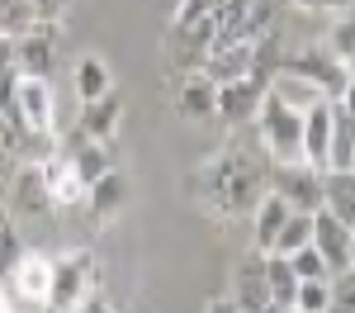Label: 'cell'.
I'll return each instance as SVG.
<instances>
[{
	"instance_id": "ffe728a7",
	"label": "cell",
	"mask_w": 355,
	"mask_h": 313,
	"mask_svg": "<svg viewBox=\"0 0 355 313\" xmlns=\"http://www.w3.org/2000/svg\"><path fill=\"white\" fill-rule=\"evenodd\" d=\"M266 289H270V304H275V309H289V304H294V289H299V276H294L289 256L266 252Z\"/></svg>"
},
{
	"instance_id": "6da1fadb",
	"label": "cell",
	"mask_w": 355,
	"mask_h": 313,
	"mask_svg": "<svg viewBox=\"0 0 355 313\" xmlns=\"http://www.w3.org/2000/svg\"><path fill=\"white\" fill-rule=\"evenodd\" d=\"M190 190L214 214H218L223 223H232V219H242L256 209V199L266 195V171L251 162V152L246 147H227L218 157H209L204 167L190 176Z\"/></svg>"
},
{
	"instance_id": "2e32d148",
	"label": "cell",
	"mask_w": 355,
	"mask_h": 313,
	"mask_svg": "<svg viewBox=\"0 0 355 313\" xmlns=\"http://www.w3.org/2000/svg\"><path fill=\"white\" fill-rule=\"evenodd\" d=\"M289 214L294 209L266 185V195L256 199V209H251V247L256 252H275V237H279V228L289 223Z\"/></svg>"
},
{
	"instance_id": "d4e9b609",
	"label": "cell",
	"mask_w": 355,
	"mask_h": 313,
	"mask_svg": "<svg viewBox=\"0 0 355 313\" xmlns=\"http://www.w3.org/2000/svg\"><path fill=\"white\" fill-rule=\"evenodd\" d=\"M327 313H355V266L331 276V304Z\"/></svg>"
},
{
	"instance_id": "f1b7e54d",
	"label": "cell",
	"mask_w": 355,
	"mask_h": 313,
	"mask_svg": "<svg viewBox=\"0 0 355 313\" xmlns=\"http://www.w3.org/2000/svg\"><path fill=\"white\" fill-rule=\"evenodd\" d=\"M336 105L355 119V76H346V85H341V95H336Z\"/></svg>"
},
{
	"instance_id": "277c9868",
	"label": "cell",
	"mask_w": 355,
	"mask_h": 313,
	"mask_svg": "<svg viewBox=\"0 0 355 313\" xmlns=\"http://www.w3.org/2000/svg\"><path fill=\"white\" fill-rule=\"evenodd\" d=\"M15 105H19V119H24L28 138H53L57 100H53L48 76H19V81H15Z\"/></svg>"
},
{
	"instance_id": "d590c367",
	"label": "cell",
	"mask_w": 355,
	"mask_h": 313,
	"mask_svg": "<svg viewBox=\"0 0 355 313\" xmlns=\"http://www.w3.org/2000/svg\"><path fill=\"white\" fill-rule=\"evenodd\" d=\"M351 266H355V228H351Z\"/></svg>"
},
{
	"instance_id": "603a6c76",
	"label": "cell",
	"mask_w": 355,
	"mask_h": 313,
	"mask_svg": "<svg viewBox=\"0 0 355 313\" xmlns=\"http://www.w3.org/2000/svg\"><path fill=\"white\" fill-rule=\"evenodd\" d=\"M303 242H313V214H289V223L279 228V237H275V252L279 256H289V252H299Z\"/></svg>"
},
{
	"instance_id": "1f68e13d",
	"label": "cell",
	"mask_w": 355,
	"mask_h": 313,
	"mask_svg": "<svg viewBox=\"0 0 355 313\" xmlns=\"http://www.w3.org/2000/svg\"><path fill=\"white\" fill-rule=\"evenodd\" d=\"M0 313H19V299H15V289H5V285H0Z\"/></svg>"
},
{
	"instance_id": "4fadbf2b",
	"label": "cell",
	"mask_w": 355,
	"mask_h": 313,
	"mask_svg": "<svg viewBox=\"0 0 355 313\" xmlns=\"http://www.w3.org/2000/svg\"><path fill=\"white\" fill-rule=\"evenodd\" d=\"M119 124H123V105H119V95L110 90V95L81 105V119H76L71 142H110L114 133H119Z\"/></svg>"
},
{
	"instance_id": "4316f807",
	"label": "cell",
	"mask_w": 355,
	"mask_h": 313,
	"mask_svg": "<svg viewBox=\"0 0 355 313\" xmlns=\"http://www.w3.org/2000/svg\"><path fill=\"white\" fill-rule=\"evenodd\" d=\"M218 5H223V0H180V5H175V19H171V28L199 24V19H209V15H214Z\"/></svg>"
},
{
	"instance_id": "cb8c5ba5",
	"label": "cell",
	"mask_w": 355,
	"mask_h": 313,
	"mask_svg": "<svg viewBox=\"0 0 355 313\" xmlns=\"http://www.w3.org/2000/svg\"><path fill=\"white\" fill-rule=\"evenodd\" d=\"M289 266H294V276H299V280H322V276H331L327 261H322V252H318L313 242H303L299 252H289Z\"/></svg>"
},
{
	"instance_id": "8992f818",
	"label": "cell",
	"mask_w": 355,
	"mask_h": 313,
	"mask_svg": "<svg viewBox=\"0 0 355 313\" xmlns=\"http://www.w3.org/2000/svg\"><path fill=\"white\" fill-rule=\"evenodd\" d=\"M38 176H43V190L53 199V209H76V204H85V180L76 176L67 152H43L38 157Z\"/></svg>"
},
{
	"instance_id": "836d02e7",
	"label": "cell",
	"mask_w": 355,
	"mask_h": 313,
	"mask_svg": "<svg viewBox=\"0 0 355 313\" xmlns=\"http://www.w3.org/2000/svg\"><path fill=\"white\" fill-rule=\"evenodd\" d=\"M33 10H38V19H53V10H57V0H33Z\"/></svg>"
},
{
	"instance_id": "7c38bea8",
	"label": "cell",
	"mask_w": 355,
	"mask_h": 313,
	"mask_svg": "<svg viewBox=\"0 0 355 313\" xmlns=\"http://www.w3.org/2000/svg\"><path fill=\"white\" fill-rule=\"evenodd\" d=\"M313 247L322 252L331 276L346 271V266H351V228L341 223L331 209H313Z\"/></svg>"
},
{
	"instance_id": "30bf717a",
	"label": "cell",
	"mask_w": 355,
	"mask_h": 313,
	"mask_svg": "<svg viewBox=\"0 0 355 313\" xmlns=\"http://www.w3.org/2000/svg\"><path fill=\"white\" fill-rule=\"evenodd\" d=\"M232 304L242 313H266V309H275L270 304V289H266V252H251L232 271V294H227Z\"/></svg>"
},
{
	"instance_id": "f546056e",
	"label": "cell",
	"mask_w": 355,
	"mask_h": 313,
	"mask_svg": "<svg viewBox=\"0 0 355 313\" xmlns=\"http://www.w3.org/2000/svg\"><path fill=\"white\" fill-rule=\"evenodd\" d=\"M76 313H119V309H114V304H105L100 294H85V299H81V309H76Z\"/></svg>"
},
{
	"instance_id": "484cf974",
	"label": "cell",
	"mask_w": 355,
	"mask_h": 313,
	"mask_svg": "<svg viewBox=\"0 0 355 313\" xmlns=\"http://www.w3.org/2000/svg\"><path fill=\"white\" fill-rule=\"evenodd\" d=\"M19 256H24V242L15 237V223L5 219V223H0V276H10V271L19 266Z\"/></svg>"
},
{
	"instance_id": "9c48e42d",
	"label": "cell",
	"mask_w": 355,
	"mask_h": 313,
	"mask_svg": "<svg viewBox=\"0 0 355 313\" xmlns=\"http://www.w3.org/2000/svg\"><path fill=\"white\" fill-rule=\"evenodd\" d=\"M53 48H57V33H53L48 19H38L33 28L15 33V71H19V76H48Z\"/></svg>"
},
{
	"instance_id": "d6986e66",
	"label": "cell",
	"mask_w": 355,
	"mask_h": 313,
	"mask_svg": "<svg viewBox=\"0 0 355 313\" xmlns=\"http://www.w3.org/2000/svg\"><path fill=\"white\" fill-rule=\"evenodd\" d=\"M114 90V71H110V62L100 53H85L81 62H76V95H81V105L85 100H100V95H110Z\"/></svg>"
},
{
	"instance_id": "8d00e7d4",
	"label": "cell",
	"mask_w": 355,
	"mask_h": 313,
	"mask_svg": "<svg viewBox=\"0 0 355 313\" xmlns=\"http://www.w3.org/2000/svg\"><path fill=\"white\" fill-rule=\"evenodd\" d=\"M351 171H355V138H351Z\"/></svg>"
},
{
	"instance_id": "7a4b0ae2",
	"label": "cell",
	"mask_w": 355,
	"mask_h": 313,
	"mask_svg": "<svg viewBox=\"0 0 355 313\" xmlns=\"http://www.w3.org/2000/svg\"><path fill=\"white\" fill-rule=\"evenodd\" d=\"M256 133H261V147L270 152L275 167H294L303 162V110L284 105L279 95H261V110H256Z\"/></svg>"
},
{
	"instance_id": "e575fe53",
	"label": "cell",
	"mask_w": 355,
	"mask_h": 313,
	"mask_svg": "<svg viewBox=\"0 0 355 313\" xmlns=\"http://www.w3.org/2000/svg\"><path fill=\"white\" fill-rule=\"evenodd\" d=\"M346 71H351V76H355V53H351V57H346Z\"/></svg>"
},
{
	"instance_id": "ba28073f",
	"label": "cell",
	"mask_w": 355,
	"mask_h": 313,
	"mask_svg": "<svg viewBox=\"0 0 355 313\" xmlns=\"http://www.w3.org/2000/svg\"><path fill=\"white\" fill-rule=\"evenodd\" d=\"M270 190L289 209H299V214H313V209H322V171L303 167V162H294V167H279L270 180Z\"/></svg>"
},
{
	"instance_id": "ac0fdd59",
	"label": "cell",
	"mask_w": 355,
	"mask_h": 313,
	"mask_svg": "<svg viewBox=\"0 0 355 313\" xmlns=\"http://www.w3.org/2000/svg\"><path fill=\"white\" fill-rule=\"evenodd\" d=\"M322 209H331L346 228H355V171H322Z\"/></svg>"
},
{
	"instance_id": "7402d4cb",
	"label": "cell",
	"mask_w": 355,
	"mask_h": 313,
	"mask_svg": "<svg viewBox=\"0 0 355 313\" xmlns=\"http://www.w3.org/2000/svg\"><path fill=\"white\" fill-rule=\"evenodd\" d=\"M327 304H331V276H322V280H299L289 313H327Z\"/></svg>"
},
{
	"instance_id": "4dcf8cb0",
	"label": "cell",
	"mask_w": 355,
	"mask_h": 313,
	"mask_svg": "<svg viewBox=\"0 0 355 313\" xmlns=\"http://www.w3.org/2000/svg\"><path fill=\"white\" fill-rule=\"evenodd\" d=\"M5 67H15V38L10 33H0V71Z\"/></svg>"
},
{
	"instance_id": "44dd1931",
	"label": "cell",
	"mask_w": 355,
	"mask_h": 313,
	"mask_svg": "<svg viewBox=\"0 0 355 313\" xmlns=\"http://www.w3.org/2000/svg\"><path fill=\"white\" fill-rule=\"evenodd\" d=\"M67 157H71V167H76V176H81L85 185L100 180V176L110 171V152H105V142H71Z\"/></svg>"
},
{
	"instance_id": "5bb4252c",
	"label": "cell",
	"mask_w": 355,
	"mask_h": 313,
	"mask_svg": "<svg viewBox=\"0 0 355 313\" xmlns=\"http://www.w3.org/2000/svg\"><path fill=\"white\" fill-rule=\"evenodd\" d=\"M279 71H294L299 81H308L313 90H322V95H341V85H346V67L336 62L331 53H303V57H284V67Z\"/></svg>"
},
{
	"instance_id": "52a82bcc",
	"label": "cell",
	"mask_w": 355,
	"mask_h": 313,
	"mask_svg": "<svg viewBox=\"0 0 355 313\" xmlns=\"http://www.w3.org/2000/svg\"><path fill=\"white\" fill-rule=\"evenodd\" d=\"M261 95H266V85L251 81V76H237V81H223L218 85V100H214V119L227 124V128H246L256 110H261Z\"/></svg>"
},
{
	"instance_id": "d6a6232c",
	"label": "cell",
	"mask_w": 355,
	"mask_h": 313,
	"mask_svg": "<svg viewBox=\"0 0 355 313\" xmlns=\"http://www.w3.org/2000/svg\"><path fill=\"white\" fill-rule=\"evenodd\" d=\"M209 313H242V309H237V304L223 294V299H214V304H209Z\"/></svg>"
},
{
	"instance_id": "3957f363",
	"label": "cell",
	"mask_w": 355,
	"mask_h": 313,
	"mask_svg": "<svg viewBox=\"0 0 355 313\" xmlns=\"http://www.w3.org/2000/svg\"><path fill=\"white\" fill-rule=\"evenodd\" d=\"M85 294H95V256L90 252H67L53 261V294L48 309L53 313H76Z\"/></svg>"
},
{
	"instance_id": "8fae6325",
	"label": "cell",
	"mask_w": 355,
	"mask_h": 313,
	"mask_svg": "<svg viewBox=\"0 0 355 313\" xmlns=\"http://www.w3.org/2000/svg\"><path fill=\"white\" fill-rule=\"evenodd\" d=\"M10 289H15V299H24V304H43V309H48V294H53V256L24 252V256H19V266L10 271Z\"/></svg>"
},
{
	"instance_id": "74e56055",
	"label": "cell",
	"mask_w": 355,
	"mask_h": 313,
	"mask_svg": "<svg viewBox=\"0 0 355 313\" xmlns=\"http://www.w3.org/2000/svg\"><path fill=\"white\" fill-rule=\"evenodd\" d=\"M0 223H5V214H0Z\"/></svg>"
},
{
	"instance_id": "5b68a950",
	"label": "cell",
	"mask_w": 355,
	"mask_h": 313,
	"mask_svg": "<svg viewBox=\"0 0 355 313\" xmlns=\"http://www.w3.org/2000/svg\"><path fill=\"white\" fill-rule=\"evenodd\" d=\"M331 128H336V95L303 110V167L313 171L331 167Z\"/></svg>"
},
{
	"instance_id": "e0dca14e",
	"label": "cell",
	"mask_w": 355,
	"mask_h": 313,
	"mask_svg": "<svg viewBox=\"0 0 355 313\" xmlns=\"http://www.w3.org/2000/svg\"><path fill=\"white\" fill-rule=\"evenodd\" d=\"M128 199H133V190H128V180H123V171H105L100 180H90L85 185V209L95 214V219H119L123 209H128Z\"/></svg>"
},
{
	"instance_id": "9a60e30c",
	"label": "cell",
	"mask_w": 355,
	"mask_h": 313,
	"mask_svg": "<svg viewBox=\"0 0 355 313\" xmlns=\"http://www.w3.org/2000/svg\"><path fill=\"white\" fill-rule=\"evenodd\" d=\"M214 100H218V85L209 81L199 67L175 81V114L190 119V124H209L214 119Z\"/></svg>"
},
{
	"instance_id": "83f0119b",
	"label": "cell",
	"mask_w": 355,
	"mask_h": 313,
	"mask_svg": "<svg viewBox=\"0 0 355 313\" xmlns=\"http://www.w3.org/2000/svg\"><path fill=\"white\" fill-rule=\"evenodd\" d=\"M294 10H308V15H341L351 10V0H289Z\"/></svg>"
}]
</instances>
